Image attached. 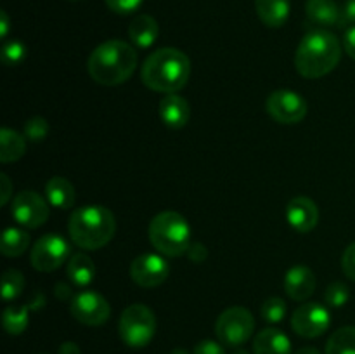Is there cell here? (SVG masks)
I'll return each instance as SVG.
<instances>
[{"label":"cell","instance_id":"cell-1","mask_svg":"<svg viewBox=\"0 0 355 354\" xmlns=\"http://www.w3.org/2000/svg\"><path fill=\"white\" fill-rule=\"evenodd\" d=\"M87 68L92 80L101 85H120L134 75L137 68V52L123 40L103 42L92 51Z\"/></svg>","mask_w":355,"mask_h":354},{"label":"cell","instance_id":"cell-2","mask_svg":"<svg viewBox=\"0 0 355 354\" xmlns=\"http://www.w3.org/2000/svg\"><path fill=\"white\" fill-rule=\"evenodd\" d=\"M191 75V61L173 47L158 49L144 61L141 78L146 87L162 94H175L184 89Z\"/></svg>","mask_w":355,"mask_h":354},{"label":"cell","instance_id":"cell-3","mask_svg":"<svg viewBox=\"0 0 355 354\" xmlns=\"http://www.w3.org/2000/svg\"><path fill=\"white\" fill-rule=\"evenodd\" d=\"M342 45L338 38L324 30H315L302 38L295 54L297 71L305 78H321L338 66Z\"/></svg>","mask_w":355,"mask_h":354},{"label":"cell","instance_id":"cell-4","mask_svg":"<svg viewBox=\"0 0 355 354\" xmlns=\"http://www.w3.org/2000/svg\"><path fill=\"white\" fill-rule=\"evenodd\" d=\"M69 238L83 250H97L113 239L116 221L113 212L101 205L76 208L68 222Z\"/></svg>","mask_w":355,"mask_h":354},{"label":"cell","instance_id":"cell-5","mask_svg":"<svg viewBox=\"0 0 355 354\" xmlns=\"http://www.w3.org/2000/svg\"><path fill=\"white\" fill-rule=\"evenodd\" d=\"M149 242L165 257H179L191 246V228L177 212H162L149 224Z\"/></svg>","mask_w":355,"mask_h":354},{"label":"cell","instance_id":"cell-6","mask_svg":"<svg viewBox=\"0 0 355 354\" xmlns=\"http://www.w3.org/2000/svg\"><path fill=\"white\" fill-rule=\"evenodd\" d=\"M121 340L130 347H146L156 333L155 312L144 304H132L121 312L118 325Z\"/></svg>","mask_w":355,"mask_h":354},{"label":"cell","instance_id":"cell-7","mask_svg":"<svg viewBox=\"0 0 355 354\" xmlns=\"http://www.w3.org/2000/svg\"><path fill=\"white\" fill-rule=\"evenodd\" d=\"M255 330V319L245 307H229L222 312L215 323L218 340L229 347H239L248 342Z\"/></svg>","mask_w":355,"mask_h":354},{"label":"cell","instance_id":"cell-8","mask_svg":"<svg viewBox=\"0 0 355 354\" xmlns=\"http://www.w3.org/2000/svg\"><path fill=\"white\" fill-rule=\"evenodd\" d=\"M71 246L62 236L45 235L33 245L30 253L31 266L40 273H52L68 260Z\"/></svg>","mask_w":355,"mask_h":354},{"label":"cell","instance_id":"cell-9","mask_svg":"<svg viewBox=\"0 0 355 354\" xmlns=\"http://www.w3.org/2000/svg\"><path fill=\"white\" fill-rule=\"evenodd\" d=\"M331 325L329 311L319 302H305L300 307L295 309L291 316V326L295 333L305 339H318Z\"/></svg>","mask_w":355,"mask_h":354},{"label":"cell","instance_id":"cell-10","mask_svg":"<svg viewBox=\"0 0 355 354\" xmlns=\"http://www.w3.org/2000/svg\"><path fill=\"white\" fill-rule=\"evenodd\" d=\"M69 312L76 321L87 326H99L110 319L111 305L101 294L92 290L80 292L69 304Z\"/></svg>","mask_w":355,"mask_h":354},{"label":"cell","instance_id":"cell-11","mask_svg":"<svg viewBox=\"0 0 355 354\" xmlns=\"http://www.w3.org/2000/svg\"><path fill=\"white\" fill-rule=\"evenodd\" d=\"M267 113L284 125L298 124L307 115V101L293 90H274L267 97Z\"/></svg>","mask_w":355,"mask_h":354},{"label":"cell","instance_id":"cell-12","mask_svg":"<svg viewBox=\"0 0 355 354\" xmlns=\"http://www.w3.org/2000/svg\"><path fill=\"white\" fill-rule=\"evenodd\" d=\"M10 214L24 228H40L49 219V205L35 191H19L10 203Z\"/></svg>","mask_w":355,"mask_h":354},{"label":"cell","instance_id":"cell-13","mask_svg":"<svg viewBox=\"0 0 355 354\" xmlns=\"http://www.w3.org/2000/svg\"><path fill=\"white\" fill-rule=\"evenodd\" d=\"M168 262L156 253H142L135 257L130 264V276L139 287H159L168 278Z\"/></svg>","mask_w":355,"mask_h":354},{"label":"cell","instance_id":"cell-14","mask_svg":"<svg viewBox=\"0 0 355 354\" xmlns=\"http://www.w3.org/2000/svg\"><path fill=\"white\" fill-rule=\"evenodd\" d=\"M286 219L297 233H311L319 222V208L311 198L297 196L288 203Z\"/></svg>","mask_w":355,"mask_h":354},{"label":"cell","instance_id":"cell-15","mask_svg":"<svg viewBox=\"0 0 355 354\" xmlns=\"http://www.w3.org/2000/svg\"><path fill=\"white\" fill-rule=\"evenodd\" d=\"M315 274L307 266H293L284 278V290L293 301H307L315 290Z\"/></svg>","mask_w":355,"mask_h":354},{"label":"cell","instance_id":"cell-16","mask_svg":"<svg viewBox=\"0 0 355 354\" xmlns=\"http://www.w3.org/2000/svg\"><path fill=\"white\" fill-rule=\"evenodd\" d=\"M159 117L163 124L172 128L186 127L191 118L189 103L179 94H166L159 101Z\"/></svg>","mask_w":355,"mask_h":354},{"label":"cell","instance_id":"cell-17","mask_svg":"<svg viewBox=\"0 0 355 354\" xmlns=\"http://www.w3.org/2000/svg\"><path fill=\"white\" fill-rule=\"evenodd\" d=\"M253 354H291V342L277 328H263L253 340Z\"/></svg>","mask_w":355,"mask_h":354},{"label":"cell","instance_id":"cell-18","mask_svg":"<svg viewBox=\"0 0 355 354\" xmlns=\"http://www.w3.org/2000/svg\"><path fill=\"white\" fill-rule=\"evenodd\" d=\"M260 21L269 28H281L290 17V0H255Z\"/></svg>","mask_w":355,"mask_h":354},{"label":"cell","instance_id":"cell-19","mask_svg":"<svg viewBox=\"0 0 355 354\" xmlns=\"http://www.w3.org/2000/svg\"><path fill=\"white\" fill-rule=\"evenodd\" d=\"M305 14H307L309 21L318 26L340 24V17H342V10L335 0H307Z\"/></svg>","mask_w":355,"mask_h":354},{"label":"cell","instance_id":"cell-20","mask_svg":"<svg viewBox=\"0 0 355 354\" xmlns=\"http://www.w3.org/2000/svg\"><path fill=\"white\" fill-rule=\"evenodd\" d=\"M159 33L158 23L153 16H148V14H141V16L134 17L128 26V37H130L132 44L137 45L141 49L151 47L156 42Z\"/></svg>","mask_w":355,"mask_h":354},{"label":"cell","instance_id":"cell-21","mask_svg":"<svg viewBox=\"0 0 355 354\" xmlns=\"http://www.w3.org/2000/svg\"><path fill=\"white\" fill-rule=\"evenodd\" d=\"M45 196H47L49 203L55 208H66L73 207L75 203V187L64 177H52L47 184H45Z\"/></svg>","mask_w":355,"mask_h":354},{"label":"cell","instance_id":"cell-22","mask_svg":"<svg viewBox=\"0 0 355 354\" xmlns=\"http://www.w3.org/2000/svg\"><path fill=\"white\" fill-rule=\"evenodd\" d=\"M69 281L75 287H89L96 278V266H94L92 259L85 253H75L71 259L68 260V267H66Z\"/></svg>","mask_w":355,"mask_h":354},{"label":"cell","instance_id":"cell-23","mask_svg":"<svg viewBox=\"0 0 355 354\" xmlns=\"http://www.w3.org/2000/svg\"><path fill=\"white\" fill-rule=\"evenodd\" d=\"M26 151V139L19 132L12 128L0 130V162L12 163L17 162Z\"/></svg>","mask_w":355,"mask_h":354},{"label":"cell","instance_id":"cell-24","mask_svg":"<svg viewBox=\"0 0 355 354\" xmlns=\"http://www.w3.org/2000/svg\"><path fill=\"white\" fill-rule=\"evenodd\" d=\"M30 246V235L24 229L7 228L2 235L0 252L6 257H19Z\"/></svg>","mask_w":355,"mask_h":354},{"label":"cell","instance_id":"cell-25","mask_svg":"<svg viewBox=\"0 0 355 354\" xmlns=\"http://www.w3.org/2000/svg\"><path fill=\"white\" fill-rule=\"evenodd\" d=\"M28 305H9L2 314V325L9 335H21L28 328Z\"/></svg>","mask_w":355,"mask_h":354},{"label":"cell","instance_id":"cell-26","mask_svg":"<svg viewBox=\"0 0 355 354\" xmlns=\"http://www.w3.org/2000/svg\"><path fill=\"white\" fill-rule=\"evenodd\" d=\"M326 354H355V326L336 330L326 342Z\"/></svg>","mask_w":355,"mask_h":354},{"label":"cell","instance_id":"cell-27","mask_svg":"<svg viewBox=\"0 0 355 354\" xmlns=\"http://www.w3.org/2000/svg\"><path fill=\"white\" fill-rule=\"evenodd\" d=\"M24 288V276L17 269H7L2 276V297L6 302L14 301Z\"/></svg>","mask_w":355,"mask_h":354},{"label":"cell","instance_id":"cell-28","mask_svg":"<svg viewBox=\"0 0 355 354\" xmlns=\"http://www.w3.org/2000/svg\"><path fill=\"white\" fill-rule=\"evenodd\" d=\"M260 314L267 323H279L286 316V302L279 297H270L260 307Z\"/></svg>","mask_w":355,"mask_h":354},{"label":"cell","instance_id":"cell-29","mask_svg":"<svg viewBox=\"0 0 355 354\" xmlns=\"http://www.w3.org/2000/svg\"><path fill=\"white\" fill-rule=\"evenodd\" d=\"M350 297L349 287L342 281H335V283L329 285L324 292V301L326 304L331 305V307H342L347 304Z\"/></svg>","mask_w":355,"mask_h":354},{"label":"cell","instance_id":"cell-30","mask_svg":"<svg viewBox=\"0 0 355 354\" xmlns=\"http://www.w3.org/2000/svg\"><path fill=\"white\" fill-rule=\"evenodd\" d=\"M49 134V124L45 118L42 117H35L30 118V120L24 124V137L30 139V141H44Z\"/></svg>","mask_w":355,"mask_h":354},{"label":"cell","instance_id":"cell-31","mask_svg":"<svg viewBox=\"0 0 355 354\" xmlns=\"http://www.w3.org/2000/svg\"><path fill=\"white\" fill-rule=\"evenodd\" d=\"M24 56H26V47H24L21 42L12 40V42H7V44H3L2 59L6 65H9V66L17 65L19 61H23Z\"/></svg>","mask_w":355,"mask_h":354},{"label":"cell","instance_id":"cell-32","mask_svg":"<svg viewBox=\"0 0 355 354\" xmlns=\"http://www.w3.org/2000/svg\"><path fill=\"white\" fill-rule=\"evenodd\" d=\"M142 0H106V6L116 14H132L141 7Z\"/></svg>","mask_w":355,"mask_h":354},{"label":"cell","instance_id":"cell-33","mask_svg":"<svg viewBox=\"0 0 355 354\" xmlns=\"http://www.w3.org/2000/svg\"><path fill=\"white\" fill-rule=\"evenodd\" d=\"M342 269L349 280L355 281V242L350 243L342 255Z\"/></svg>","mask_w":355,"mask_h":354},{"label":"cell","instance_id":"cell-34","mask_svg":"<svg viewBox=\"0 0 355 354\" xmlns=\"http://www.w3.org/2000/svg\"><path fill=\"white\" fill-rule=\"evenodd\" d=\"M193 354H225L224 347L220 346L215 340H201V342L196 344Z\"/></svg>","mask_w":355,"mask_h":354},{"label":"cell","instance_id":"cell-35","mask_svg":"<svg viewBox=\"0 0 355 354\" xmlns=\"http://www.w3.org/2000/svg\"><path fill=\"white\" fill-rule=\"evenodd\" d=\"M347 24H355V0H347L342 9L338 26H347Z\"/></svg>","mask_w":355,"mask_h":354},{"label":"cell","instance_id":"cell-36","mask_svg":"<svg viewBox=\"0 0 355 354\" xmlns=\"http://www.w3.org/2000/svg\"><path fill=\"white\" fill-rule=\"evenodd\" d=\"M187 255H189V259L193 260V262H203L205 259H207L208 252L207 248H205L201 243H191L189 250H187Z\"/></svg>","mask_w":355,"mask_h":354},{"label":"cell","instance_id":"cell-37","mask_svg":"<svg viewBox=\"0 0 355 354\" xmlns=\"http://www.w3.org/2000/svg\"><path fill=\"white\" fill-rule=\"evenodd\" d=\"M343 47H345L347 54H349L352 59H355V26L349 28V30L345 31V37H343Z\"/></svg>","mask_w":355,"mask_h":354},{"label":"cell","instance_id":"cell-38","mask_svg":"<svg viewBox=\"0 0 355 354\" xmlns=\"http://www.w3.org/2000/svg\"><path fill=\"white\" fill-rule=\"evenodd\" d=\"M0 184H2V198H0V201H2V205H6L10 198V189H12L9 177L6 174H0Z\"/></svg>","mask_w":355,"mask_h":354},{"label":"cell","instance_id":"cell-39","mask_svg":"<svg viewBox=\"0 0 355 354\" xmlns=\"http://www.w3.org/2000/svg\"><path fill=\"white\" fill-rule=\"evenodd\" d=\"M59 354H82L80 347L75 342H62L59 346Z\"/></svg>","mask_w":355,"mask_h":354},{"label":"cell","instance_id":"cell-40","mask_svg":"<svg viewBox=\"0 0 355 354\" xmlns=\"http://www.w3.org/2000/svg\"><path fill=\"white\" fill-rule=\"evenodd\" d=\"M9 33V16H7L6 10L0 12V37L6 38Z\"/></svg>","mask_w":355,"mask_h":354},{"label":"cell","instance_id":"cell-41","mask_svg":"<svg viewBox=\"0 0 355 354\" xmlns=\"http://www.w3.org/2000/svg\"><path fill=\"white\" fill-rule=\"evenodd\" d=\"M55 294H58L59 298H62V301H66V298L69 297V294H71V290H69L68 285L58 283V287H55Z\"/></svg>","mask_w":355,"mask_h":354},{"label":"cell","instance_id":"cell-42","mask_svg":"<svg viewBox=\"0 0 355 354\" xmlns=\"http://www.w3.org/2000/svg\"><path fill=\"white\" fill-rule=\"evenodd\" d=\"M295 354H321V353H319L315 347H302V349H298Z\"/></svg>","mask_w":355,"mask_h":354},{"label":"cell","instance_id":"cell-43","mask_svg":"<svg viewBox=\"0 0 355 354\" xmlns=\"http://www.w3.org/2000/svg\"><path fill=\"white\" fill-rule=\"evenodd\" d=\"M170 354H189V353H187L186 349H182V347H177V349H173Z\"/></svg>","mask_w":355,"mask_h":354},{"label":"cell","instance_id":"cell-44","mask_svg":"<svg viewBox=\"0 0 355 354\" xmlns=\"http://www.w3.org/2000/svg\"><path fill=\"white\" fill-rule=\"evenodd\" d=\"M232 354H250V353L246 349H238V351H234V353H232Z\"/></svg>","mask_w":355,"mask_h":354}]
</instances>
